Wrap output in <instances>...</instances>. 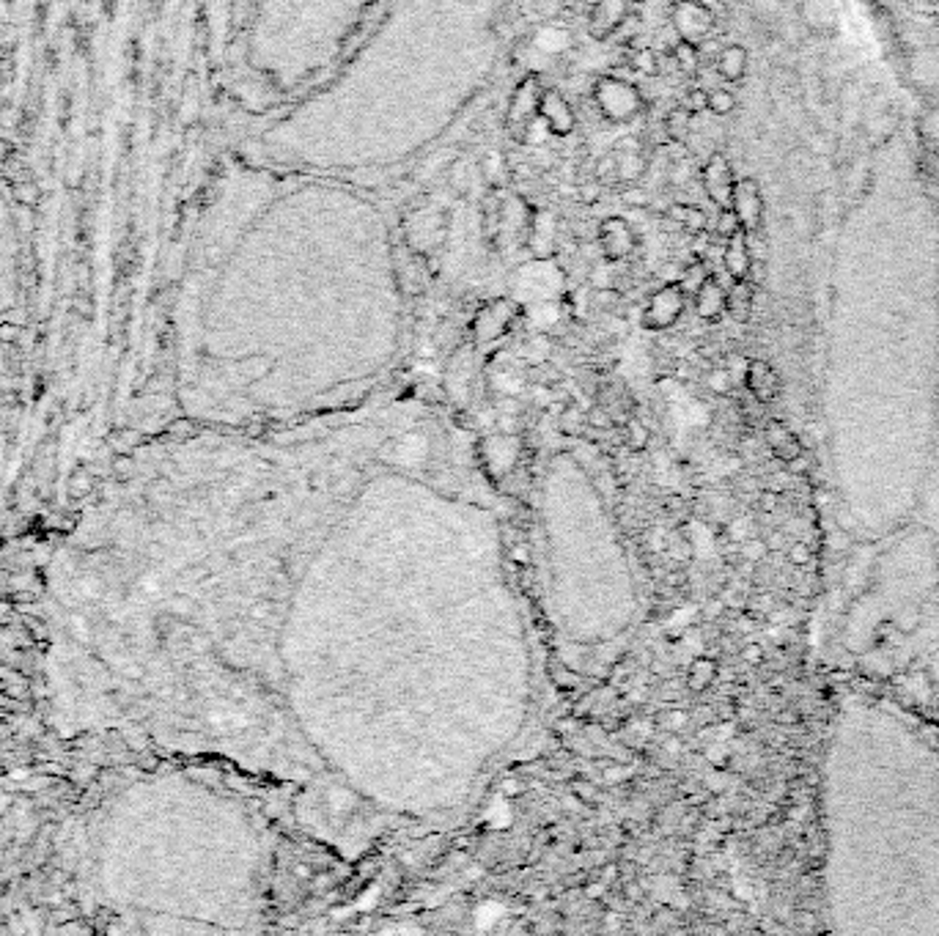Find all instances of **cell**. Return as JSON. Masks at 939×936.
Wrapping results in <instances>:
<instances>
[{"label":"cell","mask_w":939,"mask_h":936,"mask_svg":"<svg viewBox=\"0 0 939 936\" xmlns=\"http://www.w3.org/2000/svg\"><path fill=\"white\" fill-rule=\"evenodd\" d=\"M561 432H566V434H577L582 426H586V415H582L579 409H574V407H569V409H563L561 412Z\"/></svg>","instance_id":"83f0119b"},{"label":"cell","mask_w":939,"mask_h":936,"mask_svg":"<svg viewBox=\"0 0 939 936\" xmlns=\"http://www.w3.org/2000/svg\"><path fill=\"white\" fill-rule=\"evenodd\" d=\"M629 63H632V69L640 72V75H657V69H660V58H657V52L652 47H637L632 52Z\"/></svg>","instance_id":"cb8c5ba5"},{"label":"cell","mask_w":939,"mask_h":936,"mask_svg":"<svg viewBox=\"0 0 939 936\" xmlns=\"http://www.w3.org/2000/svg\"><path fill=\"white\" fill-rule=\"evenodd\" d=\"M448 184L453 187L457 196H465V192L470 190V165L465 163V159H457V163L448 168Z\"/></svg>","instance_id":"d4e9b609"},{"label":"cell","mask_w":939,"mask_h":936,"mask_svg":"<svg viewBox=\"0 0 939 936\" xmlns=\"http://www.w3.org/2000/svg\"><path fill=\"white\" fill-rule=\"evenodd\" d=\"M615 159H619V171H615V179L635 182V179H640L643 171H645V159H643L637 151L624 154V157H615Z\"/></svg>","instance_id":"7402d4cb"},{"label":"cell","mask_w":939,"mask_h":936,"mask_svg":"<svg viewBox=\"0 0 939 936\" xmlns=\"http://www.w3.org/2000/svg\"><path fill=\"white\" fill-rule=\"evenodd\" d=\"M708 387H711V391H715V393H728V391H731V374H728V371H723V368L711 371V376H708Z\"/></svg>","instance_id":"836d02e7"},{"label":"cell","mask_w":939,"mask_h":936,"mask_svg":"<svg viewBox=\"0 0 939 936\" xmlns=\"http://www.w3.org/2000/svg\"><path fill=\"white\" fill-rule=\"evenodd\" d=\"M670 22L682 42L690 44H703L708 42L711 30L717 25V17L700 0H673L670 6Z\"/></svg>","instance_id":"3957f363"},{"label":"cell","mask_w":939,"mask_h":936,"mask_svg":"<svg viewBox=\"0 0 939 936\" xmlns=\"http://www.w3.org/2000/svg\"><path fill=\"white\" fill-rule=\"evenodd\" d=\"M506 791H508V794H520V791H522V786L516 783V780H511V783L506 786Z\"/></svg>","instance_id":"ee69618b"},{"label":"cell","mask_w":939,"mask_h":936,"mask_svg":"<svg viewBox=\"0 0 939 936\" xmlns=\"http://www.w3.org/2000/svg\"><path fill=\"white\" fill-rule=\"evenodd\" d=\"M632 4H637V0H632Z\"/></svg>","instance_id":"f6af8a7d"},{"label":"cell","mask_w":939,"mask_h":936,"mask_svg":"<svg viewBox=\"0 0 939 936\" xmlns=\"http://www.w3.org/2000/svg\"><path fill=\"white\" fill-rule=\"evenodd\" d=\"M668 220L676 222L682 231H690L695 237L706 231V222H708L706 212L700 206H695V204H673L668 209Z\"/></svg>","instance_id":"e0dca14e"},{"label":"cell","mask_w":939,"mask_h":936,"mask_svg":"<svg viewBox=\"0 0 939 936\" xmlns=\"http://www.w3.org/2000/svg\"><path fill=\"white\" fill-rule=\"evenodd\" d=\"M599 196H602V184H596V182L579 187V201L582 204H594V201H599Z\"/></svg>","instance_id":"d590c367"},{"label":"cell","mask_w":939,"mask_h":936,"mask_svg":"<svg viewBox=\"0 0 939 936\" xmlns=\"http://www.w3.org/2000/svg\"><path fill=\"white\" fill-rule=\"evenodd\" d=\"M708 275H711V270L706 267V262H692V264L684 270V275L678 278V286L684 288V295H695L698 288L706 283V278H708Z\"/></svg>","instance_id":"44dd1931"},{"label":"cell","mask_w":939,"mask_h":936,"mask_svg":"<svg viewBox=\"0 0 939 936\" xmlns=\"http://www.w3.org/2000/svg\"><path fill=\"white\" fill-rule=\"evenodd\" d=\"M744 659H748V662H761L764 654H761L758 645H748V649H744Z\"/></svg>","instance_id":"f35d334b"},{"label":"cell","mask_w":939,"mask_h":936,"mask_svg":"<svg viewBox=\"0 0 939 936\" xmlns=\"http://www.w3.org/2000/svg\"><path fill=\"white\" fill-rule=\"evenodd\" d=\"M670 55L676 61V67L682 69L684 75H695L700 69V47L698 44H690V42L678 39Z\"/></svg>","instance_id":"ffe728a7"},{"label":"cell","mask_w":939,"mask_h":936,"mask_svg":"<svg viewBox=\"0 0 939 936\" xmlns=\"http://www.w3.org/2000/svg\"><path fill=\"white\" fill-rule=\"evenodd\" d=\"M736 110V96L725 88H711L708 91V113L715 116H728Z\"/></svg>","instance_id":"603a6c76"},{"label":"cell","mask_w":939,"mask_h":936,"mask_svg":"<svg viewBox=\"0 0 939 936\" xmlns=\"http://www.w3.org/2000/svg\"><path fill=\"white\" fill-rule=\"evenodd\" d=\"M586 424H588V426H594V429H610V426H612V421H610L607 409H602V407H594V409L586 415Z\"/></svg>","instance_id":"e575fe53"},{"label":"cell","mask_w":939,"mask_h":936,"mask_svg":"<svg viewBox=\"0 0 939 936\" xmlns=\"http://www.w3.org/2000/svg\"><path fill=\"white\" fill-rule=\"evenodd\" d=\"M541 88H538V80L536 77H528L520 83V88L514 91V100H511V108H508V129L511 133L525 141L530 124L538 118V102H541Z\"/></svg>","instance_id":"52a82bcc"},{"label":"cell","mask_w":939,"mask_h":936,"mask_svg":"<svg viewBox=\"0 0 939 936\" xmlns=\"http://www.w3.org/2000/svg\"><path fill=\"white\" fill-rule=\"evenodd\" d=\"M571 791L579 799V804H596L599 802V788L594 783H588V780H574Z\"/></svg>","instance_id":"f546056e"},{"label":"cell","mask_w":939,"mask_h":936,"mask_svg":"<svg viewBox=\"0 0 939 936\" xmlns=\"http://www.w3.org/2000/svg\"><path fill=\"white\" fill-rule=\"evenodd\" d=\"M22 292V242L14 206L0 187V319H6Z\"/></svg>","instance_id":"6da1fadb"},{"label":"cell","mask_w":939,"mask_h":936,"mask_svg":"<svg viewBox=\"0 0 939 936\" xmlns=\"http://www.w3.org/2000/svg\"><path fill=\"white\" fill-rule=\"evenodd\" d=\"M692 297H695L698 316L706 319V321H717L725 313V288H723V283L715 275H708L706 283L698 288Z\"/></svg>","instance_id":"5bb4252c"},{"label":"cell","mask_w":939,"mask_h":936,"mask_svg":"<svg viewBox=\"0 0 939 936\" xmlns=\"http://www.w3.org/2000/svg\"><path fill=\"white\" fill-rule=\"evenodd\" d=\"M700 182H703L706 196L715 201L720 209L731 206V192H733L736 176H733V168H731V163H728V157L711 154L708 163H706L703 171H700Z\"/></svg>","instance_id":"9c48e42d"},{"label":"cell","mask_w":939,"mask_h":936,"mask_svg":"<svg viewBox=\"0 0 939 936\" xmlns=\"http://www.w3.org/2000/svg\"><path fill=\"white\" fill-rule=\"evenodd\" d=\"M627 898H629V900H640V898H643L640 887H637V884H629V887H627Z\"/></svg>","instance_id":"b9f144b4"},{"label":"cell","mask_w":939,"mask_h":936,"mask_svg":"<svg viewBox=\"0 0 939 936\" xmlns=\"http://www.w3.org/2000/svg\"><path fill=\"white\" fill-rule=\"evenodd\" d=\"M731 212L736 214L741 231L756 234L764 222V192L756 179H736L731 192Z\"/></svg>","instance_id":"5b68a950"},{"label":"cell","mask_w":939,"mask_h":936,"mask_svg":"<svg viewBox=\"0 0 939 936\" xmlns=\"http://www.w3.org/2000/svg\"><path fill=\"white\" fill-rule=\"evenodd\" d=\"M723 267L731 275V280H748L750 278V272H753V253H750L748 231H736L733 237L725 239Z\"/></svg>","instance_id":"7c38bea8"},{"label":"cell","mask_w":939,"mask_h":936,"mask_svg":"<svg viewBox=\"0 0 939 936\" xmlns=\"http://www.w3.org/2000/svg\"><path fill=\"white\" fill-rule=\"evenodd\" d=\"M756 308V286L753 280H733L731 288H725V313L733 321H748Z\"/></svg>","instance_id":"9a60e30c"},{"label":"cell","mask_w":939,"mask_h":936,"mask_svg":"<svg viewBox=\"0 0 939 936\" xmlns=\"http://www.w3.org/2000/svg\"><path fill=\"white\" fill-rule=\"evenodd\" d=\"M684 305H687V295L684 288L678 283H668L662 288H657V292L652 295L649 305H645V313H643V327L649 330H668L673 327L678 316L684 313Z\"/></svg>","instance_id":"277c9868"},{"label":"cell","mask_w":939,"mask_h":936,"mask_svg":"<svg viewBox=\"0 0 939 936\" xmlns=\"http://www.w3.org/2000/svg\"><path fill=\"white\" fill-rule=\"evenodd\" d=\"M596 242L607 262H624L637 247V231L624 217H607L599 222Z\"/></svg>","instance_id":"8992f818"},{"label":"cell","mask_w":939,"mask_h":936,"mask_svg":"<svg viewBox=\"0 0 939 936\" xmlns=\"http://www.w3.org/2000/svg\"><path fill=\"white\" fill-rule=\"evenodd\" d=\"M632 12V0H594L588 14V34L596 42H607L612 34L624 28Z\"/></svg>","instance_id":"ba28073f"},{"label":"cell","mask_w":939,"mask_h":936,"mask_svg":"<svg viewBox=\"0 0 939 936\" xmlns=\"http://www.w3.org/2000/svg\"><path fill=\"white\" fill-rule=\"evenodd\" d=\"M604 890H607V884H604V882L591 884V887H588V898H599V895H604Z\"/></svg>","instance_id":"60d3db41"},{"label":"cell","mask_w":939,"mask_h":936,"mask_svg":"<svg viewBox=\"0 0 939 936\" xmlns=\"http://www.w3.org/2000/svg\"><path fill=\"white\" fill-rule=\"evenodd\" d=\"M615 879H619V867H615V865H607V867H604V874H602V882H604V884H610V882H615Z\"/></svg>","instance_id":"ab89813d"},{"label":"cell","mask_w":939,"mask_h":936,"mask_svg":"<svg viewBox=\"0 0 939 936\" xmlns=\"http://www.w3.org/2000/svg\"><path fill=\"white\" fill-rule=\"evenodd\" d=\"M736 231H741V225H739L736 214L731 212V206L720 209V214H717V237L725 242V239H728V237H733Z\"/></svg>","instance_id":"4316f807"},{"label":"cell","mask_w":939,"mask_h":936,"mask_svg":"<svg viewBox=\"0 0 939 936\" xmlns=\"http://www.w3.org/2000/svg\"><path fill=\"white\" fill-rule=\"evenodd\" d=\"M717 662L715 659H708V657H698V659H692V665H690V670H687V687L692 690V692H706L711 684H715L717 682Z\"/></svg>","instance_id":"ac0fdd59"},{"label":"cell","mask_w":939,"mask_h":936,"mask_svg":"<svg viewBox=\"0 0 939 936\" xmlns=\"http://www.w3.org/2000/svg\"><path fill=\"white\" fill-rule=\"evenodd\" d=\"M594 102H596L599 116L612 121V124H627L635 116H640L643 108H645L643 93L632 83H627L621 77H612V75L596 80Z\"/></svg>","instance_id":"7a4b0ae2"},{"label":"cell","mask_w":939,"mask_h":936,"mask_svg":"<svg viewBox=\"0 0 939 936\" xmlns=\"http://www.w3.org/2000/svg\"><path fill=\"white\" fill-rule=\"evenodd\" d=\"M744 384H748L750 396L758 404H769L781 396V374H777L766 360H750L748 368H744Z\"/></svg>","instance_id":"8fae6325"},{"label":"cell","mask_w":939,"mask_h":936,"mask_svg":"<svg viewBox=\"0 0 939 936\" xmlns=\"http://www.w3.org/2000/svg\"><path fill=\"white\" fill-rule=\"evenodd\" d=\"M684 108L690 113H706L708 110V91L706 88H692L684 100Z\"/></svg>","instance_id":"4dcf8cb0"},{"label":"cell","mask_w":939,"mask_h":936,"mask_svg":"<svg viewBox=\"0 0 939 936\" xmlns=\"http://www.w3.org/2000/svg\"><path fill=\"white\" fill-rule=\"evenodd\" d=\"M764 440H766V445H769L772 454L781 459L783 464H789V462H794L799 454H805L802 440H799L794 432H789V426H783L781 421H769V424L764 426Z\"/></svg>","instance_id":"4fadbf2b"},{"label":"cell","mask_w":939,"mask_h":936,"mask_svg":"<svg viewBox=\"0 0 939 936\" xmlns=\"http://www.w3.org/2000/svg\"><path fill=\"white\" fill-rule=\"evenodd\" d=\"M538 118L544 121V126L549 129V133L558 135V138L571 135L574 126H577V113H574V108L569 105L566 96H563L561 91H555V88H549V91L541 93Z\"/></svg>","instance_id":"30bf717a"},{"label":"cell","mask_w":939,"mask_h":936,"mask_svg":"<svg viewBox=\"0 0 939 936\" xmlns=\"http://www.w3.org/2000/svg\"><path fill=\"white\" fill-rule=\"evenodd\" d=\"M748 63H750V55L748 50H744L741 44H728L717 52V75L728 83H739L744 75H748Z\"/></svg>","instance_id":"2e32d148"},{"label":"cell","mask_w":939,"mask_h":936,"mask_svg":"<svg viewBox=\"0 0 939 936\" xmlns=\"http://www.w3.org/2000/svg\"><path fill=\"white\" fill-rule=\"evenodd\" d=\"M627 437H629V448H632V450H643V448H645V442H649V432H645V429H643V424H637V421H632V424H629Z\"/></svg>","instance_id":"d6a6232c"},{"label":"cell","mask_w":939,"mask_h":936,"mask_svg":"<svg viewBox=\"0 0 939 936\" xmlns=\"http://www.w3.org/2000/svg\"><path fill=\"white\" fill-rule=\"evenodd\" d=\"M786 558L794 566H807L814 561V553H811V546H807L805 541H794L791 546H786Z\"/></svg>","instance_id":"f1b7e54d"},{"label":"cell","mask_w":939,"mask_h":936,"mask_svg":"<svg viewBox=\"0 0 939 936\" xmlns=\"http://www.w3.org/2000/svg\"><path fill=\"white\" fill-rule=\"evenodd\" d=\"M624 201L632 204V206H643L649 198H645V192H640V190H627V192H624Z\"/></svg>","instance_id":"74e56055"},{"label":"cell","mask_w":939,"mask_h":936,"mask_svg":"<svg viewBox=\"0 0 939 936\" xmlns=\"http://www.w3.org/2000/svg\"><path fill=\"white\" fill-rule=\"evenodd\" d=\"M627 780V769L624 766H610L602 771V783L607 786H615V783H624Z\"/></svg>","instance_id":"8d00e7d4"},{"label":"cell","mask_w":939,"mask_h":936,"mask_svg":"<svg viewBox=\"0 0 939 936\" xmlns=\"http://www.w3.org/2000/svg\"><path fill=\"white\" fill-rule=\"evenodd\" d=\"M692 116H695V113H690L684 105L673 108V110L665 116V133H668V138H670V141H676V143H682V141L690 135Z\"/></svg>","instance_id":"d6986e66"},{"label":"cell","mask_w":939,"mask_h":936,"mask_svg":"<svg viewBox=\"0 0 939 936\" xmlns=\"http://www.w3.org/2000/svg\"><path fill=\"white\" fill-rule=\"evenodd\" d=\"M662 728H668L670 733H682L687 725H690V712H684V708H670V712L660 714L657 720Z\"/></svg>","instance_id":"484cf974"},{"label":"cell","mask_w":939,"mask_h":936,"mask_svg":"<svg viewBox=\"0 0 939 936\" xmlns=\"http://www.w3.org/2000/svg\"><path fill=\"white\" fill-rule=\"evenodd\" d=\"M766 553H769L766 541H758V538H748V541H744V546H741V555L748 558V561H753V563L761 561Z\"/></svg>","instance_id":"1f68e13d"},{"label":"cell","mask_w":939,"mask_h":936,"mask_svg":"<svg viewBox=\"0 0 939 936\" xmlns=\"http://www.w3.org/2000/svg\"><path fill=\"white\" fill-rule=\"evenodd\" d=\"M295 870H297V876H300V879H311V867H308V865H297Z\"/></svg>","instance_id":"7bdbcfd3"}]
</instances>
